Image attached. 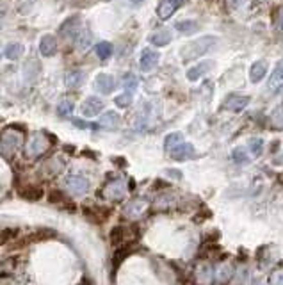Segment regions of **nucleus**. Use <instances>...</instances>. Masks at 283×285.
Instances as JSON below:
<instances>
[{
  "mask_svg": "<svg viewBox=\"0 0 283 285\" xmlns=\"http://www.w3.org/2000/svg\"><path fill=\"white\" fill-rule=\"evenodd\" d=\"M218 45V38L216 36H201L194 41H189L184 47L180 48V55L184 61H193L196 57H201L207 52H210L212 48Z\"/></svg>",
  "mask_w": 283,
  "mask_h": 285,
  "instance_id": "1",
  "label": "nucleus"
},
{
  "mask_svg": "<svg viewBox=\"0 0 283 285\" xmlns=\"http://www.w3.org/2000/svg\"><path fill=\"white\" fill-rule=\"evenodd\" d=\"M55 235H57V232L52 230V228H41V230H36V232H32V234L15 241V244L11 246V250H20V248H25V246H29V244L48 241V239H54Z\"/></svg>",
  "mask_w": 283,
  "mask_h": 285,
  "instance_id": "2",
  "label": "nucleus"
},
{
  "mask_svg": "<svg viewBox=\"0 0 283 285\" xmlns=\"http://www.w3.org/2000/svg\"><path fill=\"white\" fill-rule=\"evenodd\" d=\"M23 142V132L18 130L16 127H8L2 135H0V147L6 150H16L22 147Z\"/></svg>",
  "mask_w": 283,
  "mask_h": 285,
  "instance_id": "3",
  "label": "nucleus"
},
{
  "mask_svg": "<svg viewBox=\"0 0 283 285\" xmlns=\"http://www.w3.org/2000/svg\"><path fill=\"white\" fill-rule=\"evenodd\" d=\"M80 32V16L75 15V16H69L68 20H64L61 25V29H59V34H61V38H64L66 41H75L77 36H79Z\"/></svg>",
  "mask_w": 283,
  "mask_h": 285,
  "instance_id": "4",
  "label": "nucleus"
},
{
  "mask_svg": "<svg viewBox=\"0 0 283 285\" xmlns=\"http://www.w3.org/2000/svg\"><path fill=\"white\" fill-rule=\"evenodd\" d=\"M103 107H105V103H103L102 98H98V96H89V98L84 100L82 105H80V113L86 118H94L102 113Z\"/></svg>",
  "mask_w": 283,
  "mask_h": 285,
  "instance_id": "5",
  "label": "nucleus"
},
{
  "mask_svg": "<svg viewBox=\"0 0 283 285\" xmlns=\"http://www.w3.org/2000/svg\"><path fill=\"white\" fill-rule=\"evenodd\" d=\"M82 212L84 216H86V220L94 225H102L111 216V210L105 207H87L86 205V207H82Z\"/></svg>",
  "mask_w": 283,
  "mask_h": 285,
  "instance_id": "6",
  "label": "nucleus"
},
{
  "mask_svg": "<svg viewBox=\"0 0 283 285\" xmlns=\"http://www.w3.org/2000/svg\"><path fill=\"white\" fill-rule=\"evenodd\" d=\"M250 102H251V98L246 95H230L228 98L223 102V109L232 111V113H240V111L250 105Z\"/></svg>",
  "mask_w": 283,
  "mask_h": 285,
  "instance_id": "7",
  "label": "nucleus"
},
{
  "mask_svg": "<svg viewBox=\"0 0 283 285\" xmlns=\"http://www.w3.org/2000/svg\"><path fill=\"white\" fill-rule=\"evenodd\" d=\"M116 88V81H114L113 75L109 74H98L94 79V89L100 93V95H111Z\"/></svg>",
  "mask_w": 283,
  "mask_h": 285,
  "instance_id": "8",
  "label": "nucleus"
},
{
  "mask_svg": "<svg viewBox=\"0 0 283 285\" xmlns=\"http://www.w3.org/2000/svg\"><path fill=\"white\" fill-rule=\"evenodd\" d=\"M40 74H41L40 61H38L36 57L27 59L25 66H23V77H25V81L29 82V84H34V82L38 81V77H40Z\"/></svg>",
  "mask_w": 283,
  "mask_h": 285,
  "instance_id": "9",
  "label": "nucleus"
},
{
  "mask_svg": "<svg viewBox=\"0 0 283 285\" xmlns=\"http://www.w3.org/2000/svg\"><path fill=\"white\" fill-rule=\"evenodd\" d=\"M160 59V54L157 50H152V48H145L141 54V59H139V66H141L143 72H150L157 66Z\"/></svg>",
  "mask_w": 283,
  "mask_h": 285,
  "instance_id": "10",
  "label": "nucleus"
},
{
  "mask_svg": "<svg viewBox=\"0 0 283 285\" xmlns=\"http://www.w3.org/2000/svg\"><path fill=\"white\" fill-rule=\"evenodd\" d=\"M194 154H196V150H194L193 145H191V142H184V141L171 150V157H173L174 161H187V159H193Z\"/></svg>",
  "mask_w": 283,
  "mask_h": 285,
  "instance_id": "11",
  "label": "nucleus"
},
{
  "mask_svg": "<svg viewBox=\"0 0 283 285\" xmlns=\"http://www.w3.org/2000/svg\"><path fill=\"white\" fill-rule=\"evenodd\" d=\"M40 52L43 57H54L57 54V40L54 34H45L40 41Z\"/></svg>",
  "mask_w": 283,
  "mask_h": 285,
  "instance_id": "12",
  "label": "nucleus"
},
{
  "mask_svg": "<svg viewBox=\"0 0 283 285\" xmlns=\"http://www.w3.org/2000/svg\"><path fill=\"white\" fill-rule=\"evenodd\" d=\"M180 6V0H160L157 6V15L160 20H169Z\"/></svg>",
  "mask_w": 283,
  "mask_h": 285,
  "instance_id": "13",
  "label": "nucleus"
},
{
  "mask_svg": "<svg viewBox=\"0 0 283 285\" xmlns=\"http://www.w3.org/2000/svg\"><path fill=\"white\" fill-rule=\"evenodd\" d=\"M47 147H48L47 135H43L41 132H38V134H34V137L30 139L29 148H27V154L29 155H40L47 150Z\"/></svg>",
  "mask_w": 283,
  "mask_h": 285,
  "instance_id": "14",
  "label": "nucleus"
},
{
  "mask_svg": "<svg viewBox=\"0 0 283 285\" xmlns=\"http://www.w3.org/2000/svg\"><path fill=\"white\" fill-rule=\"evenodd\" d=\"M98 125L102 128H105V130H116L121 125V116L116 111H107V113H103V116L100 118Z\"/></svg>",
  "mask_w": 283,
  "mask_h": 285,
  "instance_id": "15",
  "label": "nucleus"
},
{
  "mask_svg": "<svg viewBox=\"0 0 283 285\" xmlns=\"http://www.w3.org/2000/svg\"><path fill=\"white\" fill-rule=\"evenodd\" d=\"M212 66H214V61H203L200 62V64H196L194 68H189L187 72V79L189 81H198V79H201L205 74H208L212 69Z\"/></svg>",
  "mask_w": 283,
  "mask_h": 285,
  "instance_id": "16",
  "label": "nucleus"
},
{
  "mask_svg": "<svg viewBox=\"0 0 283 285\" xmlns=\"http://www.w3.org/2000/svg\"><path fill=\"white\" fill-rule=\"evenodd\" d=\"M84 81H86V74L80 72V69H72V72H68V74L64 75V84H66V88H69V89L80 88V86L84 84Z\"/></svg>",
  "mask_w": 283,
  "mask_h": 285,
  "instance_id": "17",
  "label": "nucleus"
},
{
  "mask_svg": "<svg viewBox=\"0 0 283 285\" xmlns=\"http://www.w3.org/2000/svg\"><path fill=\"white\" fill-rule=\"evenodd\" d=\"M171 40H173V36H171V30H167V29L155 30V32L150 34V38H148L150 43L155 45V47H166V45L171 43Z\"/></svg>",
  "mask_w": 283,
  "mask_h": 285,
  "instance_id": "18",
  "label": "nucleus"
},
{
  "mask_svg": "<svg viewBox=\"0 0 283 285\" xmlns=\"http://www.w3.org/2000/svg\"><path fill=\"white\" fill-rule=\"evenodd\" d=\"M18 194L23 198V200H27V201H40L41 198L45 196L43 189H41V187H38V186H25V187H22V189L18 191Z\"/></svg>",
  "mask_w": 283,
  "mask_h": 285,
  "instance_id": "19",
  "label": "nucleus"
},
{
  "mask_svg": "<svg viewBox=\"0 0 283 285\" xmlns=\"http://www.w3.org/2000/svg\"><path fill=\"white\" fill-rule=\"evenodd\" d=\"M265 74H267V62L265 61L253 62L251 68H250V81L257 84V82H260L262 79L265 77Z\"/></svg>",
  "mask_w": 283,
  "mask_h": 285,
  "instance_id": "20",
  "label": "nucleus"
},
{
  "mask_svg": "<svg viewBox=\"0 0 283 285\" xmlns=\"http://www.w3.org/2000/svg\"><path fill=\"white\" fill-rule=\"evenodd\" d=\"M23 54H25V47L22 43H9L4 50V55L9 61H18Z\"/></svg>",
  "mask_w": 283,
  "mask_h": 285,
  "instance_id": "21",
  "label": "nucleus"
},
{
  "mask_svg": "<svg viewBox=\"0 0 283 285\" xmlns=\"http://www.w3.org/2000/svg\"><path fill=\"white\" fill-rule=\"evenodd\" d=\"M94 54H96L98 59L105 61V59H109L111 55H113V45H111L109 41H102V43H98L94 47Z\"/></svg>",
  "mask_w": 283,
  "mask_h": 285,
  "instance_id": "22",
  "label": "nucleus"
},
{
  "mask_svg": "<svg viewBox=\"0 0 283 285\" xmlns=\"http://www.w3.org/2000/svg\"><path fill=\"white\" fill-rule=\"evenodd\" d=\"M182 139H184L182 132H171V134H167L166 139H164V148H166L167 152H171L174 147H178V145H180Z\"/></svg>",
  "mask_w": 283,
  "mask_h": 285,
  "instance_id": "23",
  "label": "nucleus"
},
{
  "mask_svg": "<svg viewBox=\"0 0 283 285\" xmlns=\"http://www.w3.org/2000/svg\"><path fill=\"white\" fill-rule=\"evenodd\" d=\"M174 27H176V30H178V32H182V34H193V32H196V30L200 29L194 20H182V22H178Z\"/></svg>",
  "mask_w": 283,
  "mask_h": 285,
  "instance_id": "24",
  "label": "nucleus"
},
{
  "mask_svg": "<svg viewBox=\"0 0 283 285\" xmlns=\"http://www.w3.org/2000/svg\"><path fill=\"white\" fill-rule=\"evenodd\" d=\"M232 267L228 266V264H225L223 267H219L218 273H216V283L218 285H226L228 283V280L232 278Z\"/></svg>",
  "mask_w": 283,
  "mask_h": 285,
  "instance_id": "25",
  "label": "nucleus"
},
{
  "mask_svg": "<svg viewBox=\"0 0 283 285\" xmlns=\"http://www.w3.org/2000/svg\"><path fill=\"white\" fill-rule=\"evenodd\" d=\"M18 234H20L18 228H4V230H0V246L13 242L18 237Z\"/></svg>",
  "mask_w": 283,
  "mask_h": 285,
  "instance_id": "26",
  "label": "nucleus"
},
{
  "mask_svg": "<svg viewBox=\"0 0 283 285\" xmlns=\"http://www.w3.org/2000/svg\"><path fill=\"white\" fill-rule=\"evenodd\" d=\"M247 148H250V152L253 154V157H260L262 150H264V139L251 137L250 141H247Z\"/></svg>",
  "mask_w": 283,
  "mask_h": 285,
  "instance_id": "27",
  "label": "nucleus"
},
{
  "mask_svg": "<svg viewBox=\"0 0 283 285\" xmlns=\"http://www.w3.org/2000/svg\"><path fill=\"white\" fill-rule=\"evenodd\" d=\"M68 187L75 193H84L87 189V182L80 176H69L68 179Z\"/></svg>",
  "mask_w": 283,
  "mask_h": 285,
  "instance_id": "28",
  "label": "nucleus"
},
{
  "mask_svg": "<svg viewBox=\"0 0 283 285\" xmlns=\"http://www.w3.org/2000/svg\"><path fill=\"white\" fill-rule=\"evenodd\" d=\"M109 239H111V244H113V246L123 244V241H125V228L123 227H114L113 230H111Z\"/></svg>",
  "mask_w": 283,
  "mask_h": 285,
  "instance_id": "29",
  "label": "nucleus"
},
{
  "mask_svg": "<svg viewBox=\"0 0 283 285\" xmlns=\"http://www.w3.org/2000/svg\"><path fill=\"white\" fill-rule=\"evenodd\" d=\"M281 81H283V59L276 64L274 72H272V75H271V81H269V86H271V88H276Z\"/></svg>",
  "mask_w": 283,
  "mask_h": 285,
  "instance_id": "30",
  "label": "nucleus"
},
{
  "mask_svg": "<svg viewBox=\"0 0 283 285\" xmlns=\"http://www.w3.org/2000/svg\"><path fill=\"white\" fill-rule=\"evenodd\" d=\"M34 4H36V0H18V2H16V11L25 16L32 11Z\"/></svg>",
  "mask_w": 283,
  "mask_h": 285,
  "instance_id": "31",
  "label": "nucleus"
},
{
  "mask_svg": "<svg viewBox=\"0 0 283 285\" xmlns=\"http://www.w3.org/2000/svg\"><path fill=\"white\" fill-rule=\"evenodd\" d=\"M48 201H50V203L64 205V203H68L69 200L64 196V193H61V191H50V193H48Z\"/></svg>",
  "mask_w": 283,
  "mask_h": 285,
  "instance_id": "32",
  "label": "nucleus"
},
{
  "mask_svg": "<svg viewBox=\"0 0 283 285\" xmlns=\"http://www.w3.org/2000/svg\"><path fill=\"white\" fill-rule=\"evenodd\" d=\"M75 43H77V47L79 48H87V45L91 43V34L87 32V30H80L79 32V36H77V40H75Z\"/></svg>",
  "mask_w": 283,
  "mask_h": 285,
  "instance_id": "33",
  "label": "nucleus"
},
{
  "mask_svg": "<svg viewBox=\"0 0 283 285\" xmlns=\"http://www.w3.org/2000/svg\"><path fill=\"white\" fill-rule=\"evenodd\" d=\"M232 157H233V162H237V164H246V162L250 161V155H247L242 148H235Z\"/></svg>",
  "mask_w": 283,
  "mask_h": 285,
  "instance_id": "34",
  "label": "nucleus"
},
{
  "mask_svg": "<svg viewBox=\"0 0 283 285\" xmlns=\"http://www.w3.org/2000/svg\"><path fill=\"white\" fill-rule=\"evenodd\" d=\"M114 102H116L118 107H128L132 103V93L130 91L121 93V95H118L116 98H114Z\"/></svg>",
  "mask_w": 283,
  "mask_h": 285,
  "instance_id": "35",
  "label": "nucleus"
},
{
  "mask_svg": "<svg viewBox=\"0 0 283 285\" xmlns=\"http://www.w3.org/2000/svg\"><path fill=\"white\" fill-rule=\"evenodd\" d=\"M123 86L128 89V91L132 93L135 88H137V77H135L134 74H127V75L123 77Z\"/></svg>",
  "mask_w": 283,
  "mask_h": 285,
  "instance_id": "36",
  "label": "nucleus"
},
{
  "mask_svg": "<svg viewBox=\"0 0 283 285\" xmlns=\"http://www.w3.org/2000/svg\"><path fill=\"white\" fill-rule=\"evenodd\" d=\"M57 111L61 116H68V114L73 111V103L69 102V100H62V102L57 105Z\"/></svg>",
  "mask_w": 283,
  "mask_h": 285,
  "instance_id": "37",
  "label": "nucleus"
},
{
  "mask_svg": "<svg viewBox=\"0 0 283 285\" xmlns=\"http://www.w3.org/2000/svg\"><path fill=\"white\" fill-rule=\"evenodd\" d=\"M269 285H283V269H278L269 276Z\"/></svg>",
  "mask_w": 283,
  "mask_h": 285,
  "instance_id": "38",
  "label": "nucleus"
},
{
  "mask_svg": "<svg viewBox=\"0 0 283 285\" xmlns=\"http://www.w3.org/2000/svg\"><path fill=\"white\" fill-rule=\"evenodd\" d=\"M274 25H276V29H278L279 32H283V9H279V11L276 13V16H274Z\"/></svg>",
  "mask_w": 283,
  "mask_h": 285,
  "instance_id": "39",
  "label": "nucleus"
},
{
  "mask_svg": "<svg viewBox=\"0 0 283 285\" xmlns=\"http://www.w3.org/2000/svg\"><path fill=\"white\" fill-rule=\"evenodd\" d=\"M128 2H132V4H141V2H145V0H128Z\"/></svg>",
  "mask_w": 283,
  "mask_h": 285,
  "instance_id": "40",
  "label": "nucleus"
},
{
  "mask_svg": "<svg viewBox=\"0 0 283 285\" xmlns=\"http://www.w3.org/2000/svg\"><path fill=\"white\" fill-rule=\"evenodd\" d=\"M2 15H4V11H0V22H2Z\"/></svg>",
  "mask_w": 283,
  "mask_h": 285,
  "instance_id": "41",
  "label": "nucleus"
}]
</instances>
